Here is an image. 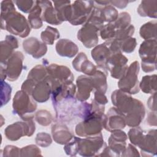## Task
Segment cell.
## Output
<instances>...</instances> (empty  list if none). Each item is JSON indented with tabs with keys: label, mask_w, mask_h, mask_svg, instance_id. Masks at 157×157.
I'll list each match as a JSON object with an SVG mask.
<instances>
[{
	"label": "cell",
	"mask_w": 157,
	"mask_h": 157,
	"mask_svg": "<svg viewBox=\"0 0 157 157\" xmlns=\"http://www.w3.org/2000/svg\"><path fill=\"white\" fill-rule=\"evenodd\" d=\"M1 29L23 38L27 37L31 31L29 22L16 10L1 13Z\"/></svg>",
	"instance_id": "obj_1"
},
{
	"label": "cell",
	"mask_w": 157,
	"mask_h": 157,
	"mask_svg": "<svg viewBox=\"0 0 157 157\" xmlns=\"http://www.w3.org/2000/svg\"><path fill=\"white\" fill-rule=\"evenodd\" d=\"M77 144V151L81 156H101L107 144L104 142L101 132L93 136L83 139L75 137Z\"/></svg>",
	"instance_id": "obj_2"
},
{
	"label": "cell",
	"mask_w": 157,
	"mask_h": 157,
	"mask_svg": "<svg viewBox=\"0 0 157 157\" xmlns=\"http://www.w3.org/2000/svg\"><path fill=\"white\" fill-rule=\"evenodd\" d=\"M24 91H17L13 99V113L17 114L25 121L33 119L34 112L37 108V104Z\"/></svg>",
	"instance_id": "obj_3"
},
{
	"label": "cell",
	"mask_w": 157,
	"mask_h": 157,
	"mask_svg": "<svg viewBox=\"0 0 157 157\" xmlns=\"http://www.w3.org/2000/svg\"><path fill=\"white\" fill-rule=\"evenodd\" d=\"M24 56L21 52H14L4 63H1V80L7 78L9 81L18 79L23 69Z\"/></svg>",
	"instance_id": "obj_4"
},
{
	"label": "cell",
	"mask_w": 157,
	"mask_h": 157,
	"mask_svg": "<svg viewBox=\"0 0 157 157\" xmlns=\"http://www.w3.org/2000/svg\"><path fill=\"white\" fill-rule=\"evenodd\" d=\"M139 72V64L135 61L128 67L124 75L120 79L118 86L121 91L129 94H135L139 91V83L138 74Z\"/></svg>",
	"instance_id": "obj_5"
},
{
	"label": "cell",
	"mask_w": 157,
	"mask_h": 157,
	"mask_svg": "<svg viewBox=\"0 0 157 157\" xmlns=\"http://www.w3.org/2000/svg\"><path fill=\"white\" fill-rule=\"evenodd\" d=\"M139 53L142 59V70L145 72L155 71L156 68V40H145L140 46Z\"/></svg>",
	"instance_id": "obj_6"
},
{
	"label": "cell",
	"mask_w": 157,
	"mask_h": 157,
	"mask_svg": "<svg viewBox=\"0 0 157 157\" xmlns=\"http://www.w3.org/2000/svg\"><path fill=\"white\" fill-rule=\"evenodd\" d=\"M94 6L93 1H75L71 4V16L69 21L72 25L86 23L91 17Z\"/></svg>",
	"instance_id": "obj_7"
},
{
	"label": "cell",
	"mask_w": 157,
	"mask_h": 157,
	"mask_svg": "<svg viewBox=\"0 0 157 157\" xmlns=\"http://www.w3.org/2000/svg\"><path fill=\"white\" fill-rule=\"evenodd\" d=\"M48 74V80L51 83L52 90L61 85L72 82L74 76L71 70L66 66L51 64L46 66Z\"/></svg>",
	"instance_id": "obj_8"
},
{
	"label": "cell",
	"mask_w": 157,
	"mask_h": 157,
	"mask_svg": "<svg viewBox=\"0 0 157 157\" xmlns=\"http://www.w3.org/2000/svg\"><path fill=\"white\" fill-rule=\"evenodd\" d=\"M104 115L93 116L83 120L75 127V133L80 137H90L101 133L104 128Z\"/></svg>",
	"instance_id": "obj_9"
},
{
	"label": "cell",
	"mask_w": 157,
	"mask_h": 157,
	"mask_svg": "<svg viewBox=\"0 0 157 157\" xmlns=\"http://www.w3.org/2000/svg\"><path fill=\"white\" fill-rule=\"evenodd\" d=\"M36 130L35 123L33 119L26 122H15L9 125L4 130L6 137L10 140L15 141L22 136H31Z\"/></svg>",
	"instance_id": "obj_10"
},
{
	"label": "cell",
	"mask_w": 157,
	"mask_h": 157,
	"mask_svg": "<svg viewBox=\"0 0 157 157\" xmlns=\"http://www.w3.org/2000/svg\"><path fill=\"white\" fill-rule=\"evenodd\" d=\"M128 59L120 52L113 53L106 64V69L112 77L120 79L128 69Z\"/></svg>",
	"instance_id": "obj_11"
},
{
	"label": "cell",
	"mask_w": 157,
	"mask_h": 157,
	"mask_svg": "<svg viewBox=\"0 0 157 157\" xmlns=\"http://www.w3.org/2000/svg\"><path fill=\"white\" fill-rule=\"evenodd\" d=\"M100 29L98 26L87 21L78 31L77 38L85 47L92 48L98 42V31Z\"/></svg>",
	"instance_id": "obj_12"
},
{
	"label": "cell",
	"mask_w": 157,
	"mask_h": 157,
	"mask_svg": "<svg viewBox=\"0 0 157 157\" xmlns=\"http://www.w3.org/2000/svg\"><path fill=\"white\" fill-rule=\"evenodd\" d=\"M125 115L115 107H111L104 115V128L109 131H113L124 128Z\"/></svg>",
	"instance_id": "obj_13"
},
{
	"label": "cell",
	"mask_w": 157,
	"mask_h": 157,
	"mask_svg": "<svg viewBox=\"0 0 157 157\" xmlns=\"http://www.w3.org/2000/svg\"><path fill=\"white\" fill-rule=\"evenodd\" d=\"M109 139V149L110 156H120L126 147L127 135L124 131L115 130L112 131Z\"/></svg>",
	"instance_id": "obj_14"
},
{
	"label": "cell",
	"mask_w": 157,
	"mask_h": 157,
	"mask_svg": "<svg viewBox=\"0 0 157 157\" xmlns=\"http://www.w3.org/2000/svg\"><path fill=\"white\" fill-rule=\"evenodd\" d=\"M111 99L114 106L124 115L129 112L134 102V98L121 90H115L111 95Z\"/></svg>",
	"instance_id": "obj_15"
},
{
	"label": "cell",
	"mask_w": 157,
	"mask_h": 157,
	"mask_svg": "<svg viewBox=\"0 0 157 157\" xmlns=\"http://www.w3.org/2000/svg\"><path fill=\"white\" fill-rule=\"evenodd\" d=\"M52 92V85L47 78V79L43 81L39 82H34L30 96L36 102L42 103L47 101L49 99Z\"/></svg>",
	"instance_id": "obj_16"
},
{
	"label": "cell",
	"mask_w": 157,
	"mask_h": 157,
	"mask_svg": "<svg viewBox=\"0 0 157 157\" xmlns=\"http://www.w3.org/2000/svg\"><path fill=\"white\" fill-rule=\"evenodd\" d=\"M145 107L144 104L134 99V104L129 112L125 115L126 124L130 127L138 126L145 117Z\"/></svg>",
	"instance_id": "obj_17"
},
{
	"label": "cell",
	"mask_w": 157,
	"mask_h": 157,
	"mask_svg": "<svg viewBox=\"0 0 157 157\" xmlns=\"http://www.w3.org/2000/svg\"><path fill=\"white\" fill-rule=\"evenodd\" d=\"M23 47L26 53L36 59L45 55L47 51L46 44L36 37H30L25 40L23 42Z\"/></svg>",
	"instance_id": "obj_18"
},
{
	"label": "cell",
	"mask_w": 157,
	"mask_h": 157,
	"mask_svg": "<svg viewBox=\"0 0 157 157\" xmlns=\"http://www.w3.org/2000/svg\"><path fill=\"white\" fill-rule=\"evenodd\" d=\"M77 92L76 98L80 102L86 101L90 96L91 91H94L93 80L91 76L80 75L76 80Z\"/></svg>",
	"instance_id": "obj_19"
},
{
	"label": "cell",
	"mask_w": 157,
	"mask_h": 157,
	"mask_svg": "<svg viewBox=\"0 0 157 157\" xmlns=\"http://www.w3.org/2000/svg\"><path fill=\"white\" fill-rule=\"evenodd\" d=\"M138 147L141 150L142 156L155 155L156 153V130L152 129L144 134Z\"/></svg>",
	"instance_id": "obj_20"
},
{
	"label": "cell",
	"mask_w": 157,
	"mask_h": 157,
	"mask_svg": "<svg viewBox=\"0 0 157 157\" xmlns=\"http://www.w3.org/2000/svg\"><path fill=\"white\" fill-rule=\"evenodd\" d=\"M113 54L105 42L97 45L91 50V56L96 63L100 69H103L105 71L106 69V64Z\"/></svg>",
	"instance_id": "obj_21"
},
{
	"label": "cell",
	"mask_w": 157,
	"mask_h": 157,
	"mask_svg": "<svg viewBox=\"0 0 157 157\" xmlns=\"http://www.w3.org/2000/svg\"><path fill=\"white\" fill-rule=\"evenodd\" d=\"M72 66L75 70L82 72L88 76H93L97 71V67L87 58L84 53H80L72 61Z\"/></svg>",
	"instance_id": "obj_22"
},
{
	"label": "cell",
	"mask_w": 157,
	"mask_h": 157,
	"mask_svg": "<svg viewBox=\"0 0 157 157\" xmlns=\"http://www.w3.org/2000/svg\"><path fill=\"white\" fill-rule=\"evenodd\" d=\"M42 8V20L49 24L59 25L62 23L58 18L57 13L51 1H37Z\"/></svg>",
	"instance_id": "obj_23"
},
{
	"label": "cell",
	"mask_w": 157,
	"mask_h": 157,
	"mask_svg": "<svg viewBox=\"0 0 157 157\" xmlns=\"http://www.w3.org/2000/svg\"><path fill=\"white\" fill-rule=\"evenodd\" d=\"M52 134L54 140L61 145H66L74 137L67 127L61 123H56L52 126Z\"/></svg>",
	"instance_id": "obj_24"
},
{
	"label": "cell",
	"mask_w": 157,
	"mask_h": 157,
	"mask_svg": "<svg viewBox=\"0 0 157 157\" xmlns=\"http://www.w3.org/2000/svg\"><path fill=\"white\" fill-rule=\"evenodd\" d=\"M18 47L17 39L12 35L6 36L5 40L1 42V63L6 62Z\"/></svg>",
	"instance_id": "obj_25"
},
{
	"label": "cell",
	"mask_w": 157,
	"mask_h": 157,
	"mask_svg": "<svg viewBox=\"0 0 157 157\" xmlns=\"http://www.w3.org/2000/svg\"><path fill=\"white\" fill-rule=\"evenodd\" d=\"M55 48L59 55L68 58L74 56L78 51L77 45L72 41L66 39L59 40L56 44Z\"/></svg>",
	"instance_id": "obj_26"
},
{
	"label": "cell",
	"mask_w": 157,
	"mask_h": 157,
	"mask_svg": "<svg viewBox=\"0 0 157 157\" xmlns=\"http://www.w3.org/2000/svg\"><path fill=\"white\" fill-rule=\"evenodd\" d=\"M55 9L60 21H69L71 16V4L70 1H54Z\"/></svg>",
	"instance_id": "obj_27"
},
{
	"label": "cell",
	"mask_w": 157,
	"mask_h": 157,
	"mask_svg": "<svg viewBox=\"0 0 157 157\" xmlns=\"http://www.w3.org/2000/svg\"><path fill=\"white\" fill-rule=\"evenodd\" d=\"M157 1H142L137 8V12L141 17L156 18Z\"/></svg>",
	"instance_id": "obj_28"
},
{
	"label": "cell",
	"mask_w": 157,
	"mask_h": 157,
	"mask_svg": "<svg viewBox=\"0 0 157 157\" xmlns=\"http://www.w3.org/2000/svg\"><path fill=\"white\" fill-rule=\"evenodd\" d=\"M91 77L93 83V91H98L105 94L107 88L106 80L107 73L105 71L97 69L96 73L93 76H91Z\"/></svg>",
	"instance_id": "obj_29"
},
{
	"label": "cell",
	"mask_w": 157,
	"mask_h": 157,
	"mask_svg": "<svg viewBox=\"0 0 157 157\" xmlns=\"http://www.w3.org/2000/svg\"><path fill=\"white\" fill-rule=\"evenodd\" d=\"M42 8L36 1V4L28 15V22L33 29H39L42 26Z\"/></svg>",
	"instance_id": "obj_30"
},
{
	"label": "cell",
	"mask_w": 157,
	"mask_h": 157,
	"mask_svg": "<svg viewBox=\"0 0 157 157\" xmlns=\"http://www.w3.org/2000/svg\"><path fill=\"white\" fill-rule=\"evenodd\" d=\"M139 88L145 93L154 94L156 91V75L144 76L139 83Z\"/></svg>",
	"instance_id": "obj_31"
},
{
	"label": "cell",
	"mask_w": 157,
	"mask_h": 157,
	"mask_svg": "<svg viewBox=\"0 0 157 157\" xmlns=\"http://www.w3.org/2000/svg\"><path fill=\"white\" fill-rule=\"evenodd\" d=\"M156 20L146 23L140 29V36L145 40L156 39Z\"/></svg>",
	"instance_id": "obj_32"
},
{
	"label": "cell",
	"mask_w": 157,
	"mask_h": 157,
	"mask_svg": "<svg viewBox=\"0 0 157 157\" xmlns=\"http://www.w3.org/2000/svg\"><path fill=\"white\" fill-rule=\"evenodd\" d=\"M48 76L46 67L42 65H37L33 67L28 74L27 78L31 79L36 82L45 80Z\"/></svg>",
	"instance_id": "obj_33"
},
{
	"label": "cell",
	"mask_w": 157,
	"mask_h": 157,
	"mask_svg": "<svg viewBox=\"0 0 157 157\" xmlns=\"http://www.w3.org/2000/svg\"><path fill=\"white\" fill-rule=\"evenodd\" d=\"M40 37L44 44L52 45L54 41L59 37V33L57 29L48 26L45 30L41 33Z\"/></svg>",
	"instance_id": "obj_34"
},
{
	"label": "cell",
	"mask_w": 157,
	"mask_h": 157,
	"mask_svg": "<svg viewBox=\"0 0 157 157\" xmlns=\"http://www.w3.org/2000/svg\"><path fill=\"white\" fill-rule=\"evenodd\" d=\"M130 23L131 16L129 13L125 12H121L120 15H118L117 19L114 22H113L116 29V31L121 29L126 28L129 25H131Z\"/></svg>",
	"instance_id": "obj_35"
},
{
	"label": "cell",
	"mask_w": 157,
	"mask_h": 157,
	"mask_svg": "<svg viewBox=\"0 0 157 157\" xmlns=\"http://www.w3.org/2000/svg\"><path fill=\"white\" fill-rule=\"evenodd\" d=\"M35 119L36 121L42 126L49 125L52 120L53 117L50 112L46 110H40L35 114Z\"/></svg>",
	"instance_id": "obj_36"
},
{
	"label": "cell",
	"mask_w": 157,
	"mask_h": 157,
	"mask_svg": "<svg viewBox=\"0 0 157 157\" xmlns=\"http://www.w3.org/2000/svg\"><path fill=\"white\" fill-rule=\"evenodd\" d=\"M144 136V131L140 127H134L131 129L128 132V137L130 140V142L135 145L138 146L141 142L142 138Z\"/></svg>",
	"instance_id": "obj_37"
},
{
	"label": "cell",
	"mask_w": 157,
	"mask_h": 157,
	"mask_svg": "<svg viewBox=\"0 0 157 157\" xmlns=\"http://www.w3.org/2000/svg\"><path fill=\"white\" fill-rule=\"evenodd\" d=\"M116 33V29L112 23L104 25L100 29V36L102 39L110 40L114 38Z\"/></svg>",
	"instance_id": "obj_38"
},
{
	"label": "cell",
	"mask_w": 157,
	"mask_h": 157,
	"mask_svg": "<svg viewBox=\"0 0 157 157\" xmlns=\"http://www.w3.org/2000/svg\"><path fill=\"white\" fill-rule=\"evenodd\" d=\"M136 40L133 37L127 38L121 42H120V50L125 53L132 52L136 47Z\"/></svg>",
	"instance_id": "obj_39"
},
{
	"label": "cell",
	"mask_w": 157,
	"mask_h": 157,
	"mask_svg": "<svg viewBox=\"0 0 157 157\" xmlns=\"http://www.w3.org/2000/svg\"><path fill=\"white\" fill-rule=\"evenodd\" d=\"M36 142L40 147H47L52 144V140L50 134L46 132H41L37 134L36 137Z\"/></svg>",
	"instance_id": "obj_40"
},
{
	"label": "cell",
	"mask_w": 157,
	"mask_h": 157,
	"mask_svg": "<svg viewBox=\"0 0 157 157\" xmlns=\"http://www.w3.org/2000/svg\"><path fill=\"white\" fill-rule=\"evenodd\" d=\"M40 150L34 145H30L20 149V156H41Z\"/></svg>",
	"instance_id": "obj_41"
},
{
	"label": "cell",
	"mask_w": 157,
	"mask_h": 157,
	"mask_svg": "<svg viewBox=\"0 0 157 157\" xmlns=\"http://www.w3.org/2000/svg\"><path fill=\"white\" fill-rule=\"evenodd\" d=\"M18 8L25 13H29L36 4V1H15Z\"/></svg>",
	"instance_id": "obj_42"
},
{
	"label": "cell",
	"mask_w": 157,
	"mask_h": 157,
	"mask_svg": "<svg viewBox=\"0 0 157 157\" xmlns=\"http://www.w3.org/2000/svg\"><path fill=\"white\" fill-rule=\"evenodd\" d=\"M1 88L4 90H1V96L4 94L3 97L1 98V107L3 106V105L6 104L8 101L10 99L11 96V86L7 84V83L4 82V80H1Z\"/></svg>",
	"instance_id": "obj_43"
},
{
	"label": "cell",
	"mask_w": 157,
	"mask_h": 157,
	"mask_svg": "<svg viewBox=\"0 0 157 157\" xmlns=\"http://www.w3.org/2000/svg\"><path fill=\"white\" fill-rule=\"evenodd\" d=\"M4 156H20V149L16 146L7 145L4 149Z\"/></svg>",
	"instance_id": "obj_44"
},
{
	"label": "cell",
	"mask_w": 157,
	"mask_h": 157,
	"mask_svg": "<svg viewBox=\"0 0 157 157\" xmlns=\"http://www.w3.org/2000/svg\"><path fill=\"white\" fill-rule=\"evenodd\" d=\"M94 100L101 105H104L108 102V100L107 99V98L105 96L104 93H101L98 91H94Z\"/></svg>",
	"instance_id": "obj_45"
},
{
	"label": "cell",
	"mask_w": 157,
	"mask_h": 157,
	"mask_svg": "<svg viewBox=\"0 0 157 157\" xmlns=\"http://www.w3.org/2000/svg\"><path fill=\"white\" fill-rule=\"evenodd\" d=\"M129 1H109V3L112 6H115L118 8L123 9L126 7Z\"/></svg>",
	"instance_id": "obj_46"
},
{
	"label": "cell",
	"mask_w": 157,
	"mask_h": 157,
	"mask_svg": "<svg viewBox=\"0 0 157 157\" xmlns=\"http://www.w3.org/2000/svg\"><path fill=\"white\" fill-rule=\"evenodd\" d=\"M155 102H156V93H155L153 95H152L148 101V105L149 109L152 110H154L155 112H156V110Z\"/></svg>",
	"instance_id": "obj_47"
}]
</instances>
